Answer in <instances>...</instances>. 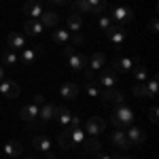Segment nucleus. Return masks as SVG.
<instances>
[{"instance_id":"obj_1","label":"nucleus","mask_w":159,"mask_h":159,"mask_svg":"<svg viewBox=\"0 0 159 159\" xmlns=\"http://www.w3.org/2000/svg\"><path fill=\"white\" fill-rule=\"evenodd\" d=\"M134 121V112L129 106H125V104H117V108L112 110V115H110V123L117 127V129H127L129 125Z\"/></svg>"},{"instance_id":"obj_2","label":"nucleus","mask_w":159,"mask_h":159,"mask_svg":"<svg viewBox=\"0 0 159 159\" xmlns=\"http://www.w3.org/2000/svg\"><path fill=\"white\" fill-rule=\"evenodd\" d=\"M110 19L119 21V25H125V24H129V21L134 19V11H132L129 7H125V4L115 7V9H112V15H110Z\"/></svg>"},{"instance_id":"obj_3","label":"nucleus","mask_w":159,"mask_h":159,"mask_svg":"<svg viewBox=\"0 0 159 159\" xmlns=\"http://www.w3.org/2000/svg\"><path fill=\"white\" fill-rule=\"evenodd\" d=\"M104 32H106V36H108L110 40L117 45V47H121L123 40H125V36H127V30H125V25H119V24H117V25H110L108 30H104Z\"/></svg>"},{"instance_id":"obj_4","label":"nucleus","mask_w":159,"mask_h":159,"mask_svg":"<svg viewBox=\"0 0 159 159\" xmlns=\"http://www.w3.org/2000/svg\"><path fill=\"white\" fill-rule=\"evenodd\" d=\"M19 85L17 83H13V81H9V79H4V81H0V93L4 96V98H9V100H15V98H19Z\"/></svg>"},{"instance_id":"obj_5","label":"nucleus","mask_w":159,"mask_h":159,"mask_svg":"<svg viewBox=\"0 0 159 159\" xmlns=\"http://www.w3.org/2000/svg\"><path fill=\"white\" fill-rule=\"evenodd\" d=\"M104 127H106V121L102 119V117H91V119H87L85 123V132L89 136H98L104 132Z\"/></svg>"},{"instance_id":"obj_6","label":"nucleus","mask_w":159,"mask_h":159,"mask_svg":"<svg viewBox=\"0 0 159 159\" xmlns=\"http://www.w3.org/2000/svg\"><path fill=\"white\" fill-rule=\"evenodd\" d=\"M125 136H127V140H129V144H136V147H140L142 142H144V129L142 127H136V125H129L127 129H125Z\"/></svg>"},{"instance_id":"obj_7","label":"nucleus","mask_w":159,"mask_h":159,"mask_svg":"<svg viewBox=\"0 0 159 159\" xmlns=\"http://www.w3.org/2000/svg\"><path fill=\"white\" fill-rule=\"evenodd\" d=\"M100 96L104 102H112V104H125V98H123L121 91H117V89H112V87H104L102 91H100Z\"/></svg>"},{"instance_id":"obj_8","label":"nucleus","mask_w":159,"mask_h":159,"mask_svg":"<svg viewBox=\"0 0 159 159\" xmlns=\"http://www.w3.org/2000/svg\"><path fill=\"white\" fill-rule=\"evenodd\" d=\"M7 43H9V49L11 51H24L25 49V36L19 34V32H11L9 38H7Z\"/></svg>"},{"instance_id":"obj_9","label":"nucleus","mask_w":159,"mask_h":159,"mask_svg":"<svg viewBox=\"0 0 159 159\" xmlns=\"http://www.w3.org/2000/svg\"><path fill=\"white\" fill-rule=\"evenodd\" d=\"M24 13L30 17V19H38L45 11H43V7H40L38 0H28V2L24 4Z\"/></svg>"},{"instance_id":"obj_10","label":"nucleus","mask_w":159,"mask_h":159,"mask_svg":"<svg viewBox=\"0 0 159 159\" xmlns=\"http://www.w3.org/2000/svg\"><path fill=\"white\" fill-rule=\"evenodd\" d=\"M134 66H136L134 60H129V57H115L112 60V70L115 72H129Z\"/></svg>"},{"instance_id":"obj_11","label":"nucleus","mask_w":159,"mask_h":159,"mask_svg":"<svg viewBox=\"0 0 159 159\" xmlns=\"http://www.w3.org/2000/svg\"><path fill=\"white\" fill-rule=\"evenodd\" d=\"M110 142H112L115 147H119L121 151L129 148V140H127V136H125V129H117V132H112V134H110Z\"/></svg>"},{"instance_id":"obj_12","label":"nucleus","mask_w":159,"mask_h":159,"mask_svg":"<svg viewBox=\"0 0 159 159\" xmlns=\"http://www.w3.org/2000/svg\"><path fill=\"white\" fill-rule=\"evenodd\" d=\"M38 108H40V106H36V104H28V106H24V108L19 110V117H21L25 123H34L36 117H38Z\"/></svg>"},{"instance_id":"obj_13","label":"nucleus","mask_w":159,"mask_h":159,"mask_svg":"<svg viewBox=\"0 0 159 159\" xmlns=\"http://www.w3.org/2000/svg\"><path fill=\"white\" fill-rule=\"evenodd\" d=\"M24 30H25L28 36H38V34L45 30V25L40 24L38 19H28V21L24 24Z\"/></svg>"},{"instance_id":"obj_14","label":"nucleus","mask_w":159,"mask_h":159,"mask_svg":"<svg viewBox=\"0 0 159 159\" xmlns=\"http://www.w3.org/2000/svg\"><path fill=\"white\" fill-rule=\"evenodd\" d=\"M70 117H72V115H70V110L66 108V106H55V110H53V119H55L57 123H61L64 127L68 125Z\"/></svg>"},{"instance_id":"obj_15","label":"nucleus","mask_w":159,"mask_h":159,"mask_svg":"<svg viewBox=\"0 0 159 159\" xmlns=\"http://www.w3.org/2000/svg\"><path fill=\"white\" fill-rule=\"evenodd\" d=\"M38 21L43 25H47V28H55L57 25V21H60V15L55 11H45L40 17H38Z\"/></svg>"},{"instance_id":"obj_16","label":"nucleus","mask_w":159,"mask_h":159,"mask_svg":"<svg viewBox=\"0 0 159 159\" xmlns=\"http://www.w3.org/2000/svg\"><path fill=\"white\" fill-rule=\"evenodd\" d=\"M60 93H61V98H68V100H72L79 96V85L76 83H72V81H68V83H64V85L60 87Z\"/></svg>"},{"instance_id":"obj_17","label":"nucleus","mask_w":159,"mask_h":159,"mask_svg":"<svg viewBox=\"0 0 159 159\" xmlns=\"http://www.w3.org/2000/svg\"><path fill=\"white\" fill-rule=\"evenodd\" d=\"M98 81H100V83H102L104 87H112L115 83H117V72H115L112 68H104Z\"/></svg>"},{"instance_id":"obj_18","label":"nucleus","mask_w":159,"mask_h":159,"mask_svg":"<svg viewBox=\"0 0 159 159\" xmlns=\"http://www.w3.org/2000/svg\"><path fill=\"white\" fill-rule=\"evenodd\" d=\"M21 142L19 140H9L7 144H4V155H9V157H17V155H21Z\"/></svg>"},{"instance_id":"obj_19","label":"nucleus","mask_w":159,"mask_h":159,"mask_svg":"<svg viewBox=\"0 0 159 159\" xmlns=\"http://www.w3.org/2000/svg\"><path fill=\"white\" fill-rule=\"evenodd\" d=\"M81 144L85 147V153H89V155H96V153H100V148H102V144H100V140L96 138V136H91V138L83 140Z\"/></svg>"},{"instance_id":"obj_20","label":"nucleus","mask_w":159,"mask_h":159,"mask_svg":"<svg viewBox=\"0 0 159 159\" xmlns=\"http://www.w3.org/2000/svg\"><path fill=\"white\" fill-rule=\"evenodd\" d=\"M87 61H89V60H87L85 55H81V53H74L72 57H68V64H70L72 70H85Z\"/></svg>"},{"instance_id":"obj_21","label":"nucleus","mask_w":159,"mask_h":159,"mask_svg":"<svg viewBox=\"0 0 159 159\" xmlns=\"http://www.w3.org/2000/svg\"><path fill=\"white\" fill-rule=\"evenodd\" d=\"M32 144H34V148H38V151H43V153H47V151H51V140L47 138V136H43V134L34 136Z\"/></svg>"},{"instance_id":"obj_22","label":"nucleus","mask_w":159,"mask_h":159,"mask_svg":"<svg viewBox=\"0 0 159 159\" xmlns=\"http://www.w3.org/2000/svg\"><path fill=\"white\" fill-rule=\"evenodd\" d=\"M104 61H106V55H104V53H93L91 60H89V66H91L89 70H93V72H96V70H102V68H104Z\"/></svg>"},{"instance_id":"obj_23","label":"nucleus","mask_w":159,"mask_h":159,"mask_svg":"<svg viewBox=\"0 0 159 159\" xmlns=\"http://www.w3.org/2000/svg\"><path fill=\"white\" fill-rule=\"evenodd\" d=\"M57 144H60L64 151H68V148L74 147V144H72V138H70V129H66V127H64V132L57 136Z\"/></svg>"},{"instance_id":"obj_24","label":"nucleus","mask_w":159,"mask_h":159,"mask_svg":"<svg viewBox=\"0 0 159 159\" xmlns=\"http://www.w3.org/2000/svg\"><path fill=\"white\" fill-rule=\"evenodd\" d=\"M159 93V76H151V81L147 83V98H157Z\"/></svg>"},{"instance_id":"obj_25","label":"nucleus","mask_w":159,"mask_h":159,"mask_svg":"<svg viewBox=\"0 0 159 159\" xmlns=\"http://www.w3.org/2000/svg\"><path fill=\"white\" fill-rule=\"evenodd\" d=\"M53 110H55V106L45 102V104H43V106L38 108V117H40L43 121H51V119H53Z\"/></svg>"},{"instance_id":"obj_26","label":"nucleus","mask_w":159,"mask_h":159,"mask_svg":"<svg viewBox=\"0 0 159 159\" xmlns=\"http://www.w3.org/2000/svg\"><path fill=\"white\" fill-rule=\"evenodd\" d=\"M38 53H40V49H24L19 60L24 61V64H34L36 57H38Z\"/></svg>"},{"instance_id":"obj_27","label":"nucleus","mask_w":159,"mask_h":159,"mask_svg":"<svg viewBox=\"0 0 159 159\" xmlns=\"http://www.w3.org/2000/svg\"><path fill=\"white\" fill-rule=\"evenodd\" d=\"M81 25H83V17H81L79 13H70V15H68V28L79 32V30H81Z\"/></svg>"},{"instance_id":"obj_28","label":"nucleus","mask_w":159,"mask_h":159,"mask_svg":"<svg viewBox=\"0 0 159 159\" xmlns=\"http://www.w3.org/2000/svg\"><path fill=\"white\" fill-rule=\"evenodd\" d=\"M89 7H91V13L96 15H104V9H106V0H87Z\"/></svg>"},{"instance_id":"obj_29","label":"nucleus","mask_w":159,"mask_h":159,"mask_svg":"<svg viewBox=\"0 0 159 159\" xmlns=\"http://www.w3.org/2000/svg\"><path fill=\"white\" fill-rule=\"evenodd\" d=\"M68 38H70V32L68 30H53V43L64 45V43H68Z\"/></svg>"},{"instance_id":"obj_30","label":"nucleus","mask_w":159,"mask_h":159,"mask_svg":"<svg viewBox=\"0 0 159 159\" xmlns=\"http://www.w3.org/2000/svg\"><path fill=\"white\" fill-rule=\"evenodd\" d=\"M132 70H134V79H136V81H140V83H144V81H147L148 74H147V68H144L142 64H136Z\"/></svg>"},{"instance_id":"obj_31","label":"nucleus","mask_w":159,"mask_h":159,"mask_svg":"<svg viewBox=\"0 0 159 159\" xmlns=\"http://www.w3.org/2000/svg\"><path fill=\"white\" fill-rule=\"evenodd\" d=\"M72 7H74V11H79V13H91V7H89L87 0H74Z\"/></svg>"},{"instance_id":"obj_32","label":"nucleus","mask_w":159,"mask_h":159,"mask_svg":"<svg viewBox=\"0 0 159 159\" xmlns=\"http://www.w3.org/2000/svg\"><path fill=\"white\" fill-rule=\"evenodd\" d=\"M19 61V57L13 53L11 49H7L4 53H2V64H9V66H13V64H17Z\"/></svg>"},{"instance_id":"obj_33","label":"nucleus","mask_w":159,"mask_h":159,"mask_svg":"<svg viewBox=\"0 0 159 159\" xmlns=\"http://www.w3.org/2000/svg\"><path fill=\"white\" fill-rule=\"evenodd\" d=\"M70 138H72V144H81L85 140V134L81 127H76V129H70Z\"/></svg>"},{"instance_id":"obj_34","label":"nucleus","mask_w":159,"mask_h":159,"mask_svg":"<svg viewBox=\"0 0 159 159\" xmlns=\"http://www.w3.org/2000/svg\"><path fill=\"white\" fill-rule=\"evenodd\" d=\"M132 91H134V96H138V98H147V83H136Z\"/></svg>"},{"instance_id":"obj_35","label":"nucleus","mask_w":159,"mask_h":159,"mask_svg":"<svg viewBox=\"0 0 159 159\" xmlns=\"http://www.w3.org/2000/svg\"><path fill=\"white\" fill-rule=\"evenodd\" d=\"M110 25H112L110 15H100V30H108Z\"/></svg>"},{"instance_id":"obj_36","label":"nucleus","mask_w":159,"mask_h":159,"mask_svg":"<svg viewBox=\"0 0 159 159\" xmlns=\"http://www.w3.org/2000/svg\"><path fill=\"white\" fill-rule=\"evenodd\" d=\"M87 93H89L91 98H98V96H100L98 85H93V83H87Z\"/></svg>"},{"instance_id":"obj_37","label":"nucleus","mask_w":159,"mask_h":159,"mask_svg":"<svg viewBox=\"0 0 159 159\" xmlns=\"http://www.w3.org/2000/svg\"><path fill=\"white\" fill-rule=\"evenodd\" d=\"M68 40H70V45H72V47H79V45H83V40H85V38L81 36L79 32H76V34H74L72 38H68Z\"/></svg>"},{"instance_id":"obj_38","label":"nucleus","mask_w":159,"mask_h":159,"mask_svg":"<svg viewBox=\"0 0 159 159\" xmlns=\"http://www.w3.org/2000/svg\"><path fill=\"white\" fill-rule=\"evenodd\" d=\"M148 30H151V34H157V30H159L157 17H151V21H148Z\"/></svg>"},{"instance_id":"obj_39","label":"nucleus","mask_w":159,"mask_h":159,"mask_svg":"<svg viewBox=\"0 0 159 159\" xmlns=\"http://www.w3.org/2000/svg\"><path fill=\"white\" fill-rule=\"evenodd\" d=\"M74 53H76V51H74V47H72V45H66V47H64V51H61V55H64L66 60H68V57H72Z\"/></svg>"},{"instance_id":"obj_40","label":"nucleus","mask_w":159,"mask_h":159,"mask_svg":"<svg viewBox=\"0 0 159 159\" xmlns=\"http://www.w3.org/2000/svg\"><path fill=\"white\" fill-rule=\"evenodd\" d=\"M157 115H159V110H157V106H153V108L148 110V119L153 123H157Z\"/></svg>"},{"instance_id":"obj_41","label":"nucleus","mask_w":159,"mask_h":159,"mask_svg":"<svg viewBox=\"0 0 159 159\" xmlns=\"http://www.w3.org/2000/svg\"><path fill=\"white\" fill-rule=\"evenodd\" d=\"M83 76H85L87 83H93V79H96V72H93V70H85V74H83Z\"/></svg>"},{"instance_id":"obj_42","label":"nucleus","mask_w":159,"mask_h":159,"mask_svg":"<svg viewBox=\"0 0 159 159\" xmlns=\"http://www.w3.org/2000/svg\"><path fill=\"white\" fill-rule=\"evenodd\" d=\"M32 104H36V106H43V104H45V98H43L40 93H36V96L32 98Z\"/></svg>"},{"instance_id":"obj_43","label":"nucleus","mask_w":159,"mask_h":159,"mask_svg":"<svg viewBox=\"0 0 159 159\" xmlns=\"http://www.w3.org/2000/svg\"><path fill=\"white\" fill-rule=\"evenodd\" d=\"M66 2H70V0H53V4H66Z\"/></svg>"},{"instance_id":"obj_44","label":"nucleus","mask_w":159,"mask_h":159,"mask_svg":"<svg viewBox=\"0 0 159 159\" xmlns=\"http://www.w3.org/2000/svg\"><path fill=\"white\" fill-rule=\"evenodd\" d=\"M96 159H112V155H98Z\"/></svg>"},{"instance_id":"obj_45","label":"nucleus","mask_w":159,"mask_h":159,"mask_svg":"<svg viewBox=\"0 0 159 159\" xmlns=\"http://www.w3.org/2000/svg\"><path fill=\"white\" fill-rule=\"evenodd\" d=\"M7 76H4V70H2V66H0V81H4Z\"/></svg>"},{"instance_id":"obj_46","label":"nucleus","mask_w":159,"mask_h":159,"mask_svg":"<svg viewBox=\"0 0 159 159\" xmlns=\"http://www.w3.org/2000/svg\"><path fill=\"white\" fill-rule=\"evenodd\" d=\"M47 159H55V155H53L51 151H47Z\"/></svg>"},{"instance_id":"obj_47","label":"nucleus","mask_w":159,"mask_h":159,"mask_svg":"<svg viewBox=\"0 0 159 159\" xmlns=\"http://www.w3.org/2000/svg\"><path fill=\"white\" fill-rule=\"evenodd\" d=\"M112 159H129V157H117V155H115V157H112Z\"/></svg>"},{"instance_id":"obj_48","label":"nucleus","mask_w":159,"mask_h":159,"mask_svg":"<svg viewBox=\"0 0 159 159\" xmlns=\"http://www.w3.org/2000/svg\"><path fill=\"white\" fill-rule=\"evenodd\" d=\"M45 2H53V0H45Z\"/></svg>"},{"instance_id":"obj_49","label":"nucleus","mask_w":159,"mask_h":159,"mask_svg":"<svg viewBox=\"0 0 159 159\" xmlns=\"http://www.w3.org/2000/svg\"><path fill=\"white\" fill-rule=\"evenodd\" d=\"M28 159H36V157H28Z\"/></svg>"}]
</instances>
